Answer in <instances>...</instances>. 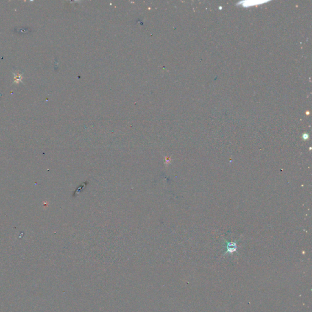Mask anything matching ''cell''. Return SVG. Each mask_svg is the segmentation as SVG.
Listing matches in <instances>:
<instances>
[{
	"label": "cell",
	"mask_w": 312,
	"mask_h": 312,
	"mask_svg": "<svg viewBox=\"0 0 312 312\" xmlns=\"http://www.w3.org/2000/svg\"><path fill=\"white\" fill-rule=\"evenodd\" d=\"M227 243V251L226 252V254L227 252L232 253L233 252H235L237 250V244L235 242H228L226 241Z\"/></svg>",
	"instance_id": "6da1fadb"
}]
</instances>
